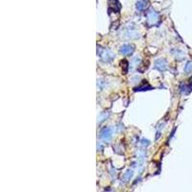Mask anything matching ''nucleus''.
<instances>
[{
  "instance_id": "obj_1",
  "label": "nucleus",
  "mask_w": 192,
  "mask_h": 192,
  "mask_svg": "<svg viewBox=\"0 0 192 192\" xmlns=\"http://www.w3.org/2000/svg\"><path fill=\"white\" fill-rule=\"evenodd\" d=\"M100 58L103 62H110L114 60V53L111 52L110 50L109 49H105V50H102L101 51V54H100Z\"/></svg>"
},
{
  "instance_id": "obj_2",
  "label": "nucleus",
  "mask_w": 192,
  "mask_h": 192,
  "mask_svg": "<svg viewBox=\"0 0 192 192\" xmlns=\"http://www.w3.org/2000/svg\"><path fill=\"white\" fill-rule=\"evenodd\" d=\"M147 22L149 25H156L158 22V14L155 11L150 10L147 14Z\"/></svg>"
},
{
  "instance_id": "obj_3",
  "label": "nucleus",
  "mask_w": 192,
  "mask_h": 192,
  "mask_svg": "<svg viewBox=\"0 0 192 192\" xmlns=\"http://www.w3.org/2000/svg\"><path fill=\"white\" fill-rule=\"evenodd\" d=\"M111 137H113V132L110 128H104L100 132V138L104 141H110Z\"/></svg>"
},
{
  "instance_id": "obj_4",
  "label": "nucleus",
  "mask_w": 192,
  "mask_h": 192,
  "mask_svg": "<svg viewBox=\"0 0 192 192\" xmlns=\"http://www.w3.org/2000/svg\"><path fill=\"white\" fill-rule=\"evenodd\" d=\"M155 68L158 71L163 72L167 68V62L163 59H158L155 62Z\"/></svg>"
},
{
  "instance_id": "obj_5",
  "label": "nucleus",
  "mask_w": 192,
  "mask_h": 192,
  "mask_svg": "<svg viewBox=\"0 0 192 192\" xmlns=\"http://www.w3.org/2000/svg\"><path fill=\"white\" fill-rule=\"evenodd\" d=\"M120 53L125 55V56H128V55H131L133 52H134V47L130 44H123L121 47H120Z\"/></svg>"
},
{
  "instance_id": "obj_6",
  "label": "nucleus",
  "mask_w": 192,
  "mask_h": 192,
  "mask_svg": "<svg viewBox=\"0 0 192 192\" xmlns=\"http://www.w3.org/2000/svg\"><path fill=\"white\" fill-rule=\"evenodd\" d=\"M133 175H134V172L132 170H127L126 173L123 175V177H122V180H124L125 182H128V181H130L131 178L133 177Z\"/></svg>"
},
{
  "instance_id": "obj_7",
  "label": "nucleus",
  "mask_w": 192,
  "mask_h": 192,
  "mask_svg": "<svg viewBox=\"0 0 192 192\" xmlns=\"http://www.w3.org/2000/svg\"><path fill=\"white\" fill-rule=\"evenodd\" d=\"M185 71L186 73H189V72L192 71V62H187V65L185 67Z\"/></svg>"
},
{
  "instance_id": "obj_8",
  "label": "nucleus",
  "mask_w": 192,
  "mask_h": 192,
  "mask_svg": "<svg viewBox=\"0 0 192 192\" xmlns=\"http://www.w3.org/2000/svg\"><path fill=\"white\" fill-rule=\"evenodd\" d=\"M143 7H144V4H143L141 1H139V2L137 3V9H138V11H141V10L143 9Z\"/></svg>"
}]
</instances>
